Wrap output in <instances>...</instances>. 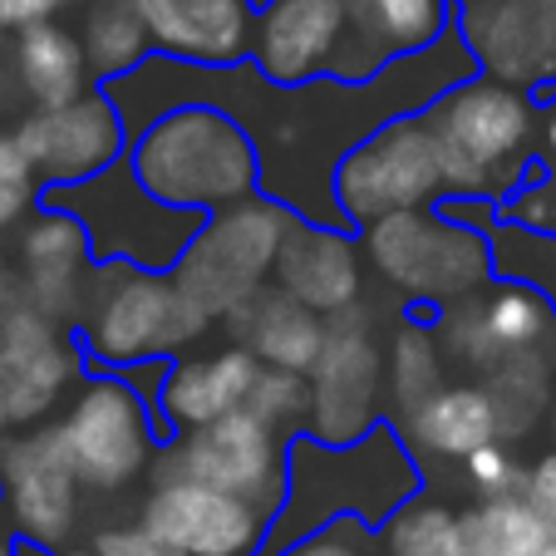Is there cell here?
<instances>
[{
    "instance_id": "obj_49",
    "label": "cell",
    "mask_w": 556,
    "mask_h": 556,
    "mask_svg": "<svg viewBox=\"0 0 556 556\" xmlns=\"http://www.w3.org/2000/svg\"><path fill=\"white\" fill-rule=\"evenodd\" d=\"M384 556H389V552H384Z\"/></svg>"
},
{
    "instance_id": "obj_47",
    "label": "cell",
    "mask_w": 556,
    "mask_h": 556,
    "mask_svg": "<svg viewBox=\"0 0 556 556\" xmlns=\"http://www.w3.org/2000/svg\"><path fill=\"white\" fill-rule=\"evenodd\" d=\"M532 556H556V536H546V542L542 546H536V552Z\"/></svg>"
},
{
    "instance_id": "obj_35",
    "label": "cell",
    "mask_w": 556,
    "mask_h": 556,
    "mask_svg": "<svg viewBox=\"0 0 556 556\" xmlns=\"http://www.w3.org/2000/svg\"><path fill=\"white\" fill-rule=\"evenodd\" d=\"M35 198H45L40 173H35V163L25 157L21 138H15V134H0V237L30 217Z\"/></svg>"
},
{
    "instance_id": "obj_41",
    "label": "cell",
    "mask_w": 556,
    "mask_h": 556,
    "mask_svg": "<svg viewBox=\"0 0 556 556\" xmlns=\"http://www.w3.org/2000/svg\"><path fill=\"white\" fill-rule=\"evenodd\" d=\"M25 305V286H21V271H11V266L0 262V326L11 320L15 311Z\"/></svg>"
},
{
    "instance_id": "obj_9",
    "label": "cell",
    "mask_w": 556,
    "mask_h": 556,
    "mask_svg": "<svg viewBox=\"0 0 556 556\" xmlns=\"http://www.w3.org/2000/svg\"><path fill=\"white\" fill-rule=\"evenodd\" d=\"M330 198L345 227H369L389 212L433 207L443 198V157L429 118L400 114L355 138L330 173Z\"/></svg>"
},
{
    "instance_id": "obj_24",
    "label": "cell",
    "mask_w": 556,
    "mask_h": 556,
    "mask_svg": "<svg viewBox=\"0 0 556 556\" xmlns=\"http://www.w3.org/2000/svg\"><path fill=\"white\" fill-rule=\"evenodd\" d=\"M11 64H15V85L30 99V109H60L70 99H79L85 89H94L85 40H79V30H70L60 21L15 30Z\"/></svg>"
},
{
    "instance_id": "obj_15",
    "label": "cell",
    "mask_w": 556,
    "mask_h": 556,
    "mask_svg": "<svg viewBox=\"0 0 556 556\" xmlns=\"http://www.w3.org/2000/svg\"><path fill=\"white\" fill-rule=\"evenodd\" d=\"M143 522L182 556H266L271 513L212 483L157 472L143 497Z\"/></svg>"
},
{
    "instance_id": "obj_17",
    "label": "cell",
    "mask_w": 556,
    "mask_h": 556,
    "mask_svg": "<svg viewBox=\"0 0 556 556\" xmlns=\"http://www.w3.org/2000/svg\"><path fill=\"white\" fill-rule=\"evenodd\" d=\"M478 74L532 89L556 74V0H488L458 15Z\"/></svg>"
},
{
    "instance_id": "obj_13",
    "label": "cell",
    "mask_w": 556,
    "mask_h": 556,
    "mask_svg": "<svg viewBox=\"0 0 556 556\" xmlns=\"http://www.w3.org/2000/svg\"><path fill=\"white\" fill-rule=\"evenodd\" d=\"M79 468L60 429H21L0 439V507L15 536L60 552L79 522Z\"/></svg>"
},
{
    "instance_id": "obj_31",
    "label": "cell",
    "mask_w": 556,
    "mask_h": 556,
    "mask_svg": "<svg viewBox=\"0 0 556 556\" xmlns=\"http://www.w3.org/2000/svg\"><path fill=\"white\" fill-rule=\"evenodd\" d=\"M389 556H463V513L429 493L404 497L379 527Z\"/></svg>"
},
{
    "instance_id": "obj_5",
    "label": "cell",
    "mask_w": 556,
    "mask_h": 556,
    "mask_svg": "<svg viewBox=\"0 0 556 556\" xmlns=\"http://www.w3.org/2000/svg\"><path fill=\"white\" fill-rule=\"evenodd\" d=\"M365 256L389 281V291H400L414 305H453L463 295L488 291V281L497 276L493 231L448 217L439 202L433 212L409 207L369 222Z\"/></svg>"
},
{
    "instance_id": "obj_40",
    "label": "cell",
    "mask_w": 556,
    "mask_h": 556,
    "mask_svg": "<svg viewBox=\"0 0 556 556\" xmlns=\"http://www.w3.org/2000/svg\"><path fill=\"white\" fill-rule=\"evenodd\" d=\"M64 5L74 0H0V30H30V25L60 21Z\"/></svg>"
},
{
    "instance_id": "obj_12",
    "label": "cell",
    "mask_w": 556,
    "mask_h": 556,
    "mask_svg": "<svg viewBox=\"0 0 556 556\" xmlns=\"http://www.w3.org/2000/svg\"><path fill=\"white\" fill-rule=\"evenodd\" d=\"M384 350L375 340L365 301H355L350 311L330 315L326 350L311 369V424H305V433H315L320 443L365 439L375 424H384Z\"/></svg>"
},
{
    "instance_id": "obj_7",
    "label": "cell",
    "mask_w": 556,
    "mask_h": 556,
    "mask_svg": "<svg viewBox=\"0 0 556 556\" xmlns=\"http://www.w3.org/2000/svg\"><path fill=\"white\" fill-rule=\"evenodd\" d=\"M70 448L79 483L94 493H118L134 478H143L157 463L163 443L173 439L157 404L128 375L99 369L74 384V400L64 419L54 424Z\"/></svg>"
},
{
    "instance_id": "obj_45",
    "label": "cell",
    "mask_w": 556,
    "mask_h": 556,
    "mask_svg": "<svg viewBox=\"0 0 556 556\" xmlns=\"http://www.w3.org/2000/svg\"><path fill=\"white\" fill-rule=\"evenodd\" d=\"M54 556H99V552H94V546H60Z\"/></svg>"
},
{
    "instance_id": "obj_18",
    "label": "cell",
    "mask_w": 556,
    "mask_h": 556,
    "mask_svg": "<svg viewBox=\"0 0 556 556\" xmlns=\"http://www.w3.org/2000/svg\"><path fill=\"white\" fill-rule=\"evenodd\" d=\"M94 247H89L85 222L70 207H54L40 198V212L21 231V286L25 305L54 315V320H79L85 291L94 281Z\"/></svg>"
},
{
    "instance_id": "obj_38",
    "label": "cell",
    "mask_w": 556,
    "mask_h": 556,
    "mask_svg": "<svg viewBox=\"0 0 556 556\" xmlns=\"http://www.w3.org/2000/svg\"><path fill=\"white\" fill-rule=\"evenodd\" d=\"M355 527L359 522H330L311 536H295L291 546H281V552H271V556H359Z\"/></svg>"
},
{
    "instance_id": "obj_32",
    "label": "cell",
    "mask_w": 556,
    "mask_h": 556,
    "mask_svg": "<svg viewBox=\"0 0 556 556\" xmlns=\"http://www.w3.org/2000/svg\"><path fill=\"white\" fill-rule=\"evenodd\" d=\"M493 266L507 281H527L556 305V237L546 227H517L497 222L493 227Z\"/></svg>"
},
{
    "instance_id": "obj_16",
    "label": "cell",
    "mask_w": 556,
    "mask_h": 556,
    "mask_svg": "<svg viewBox=\"0 0 556 556\" xmlns=\"http://www.w3.org/2000/svg\"><path fill=\"white\" fill-rule=\"evenodd\" d=\"M79 379H85V340L70 336V320L21 305L0 326V384L11 400L15 429L40 424Z\"/></svg>"
},
{
    "instance_id": "obj_25",
    "label": "cell",
    "mask_w": 556,
    "mask_h": 556,
    "mask_svg": "<svg viewBox=\"0 0 556 556\" xmlns=\"http://www.w3.org/2000/svg\"><path fill=\"white\" fill-rule=\"evenodd\" d=\"M79 40H85L94 85H114L153 54V35H148L134 0H89L85 21H79Z\"/></svg>"
},
{
    "instance_id": "obj_22",
    "label": "cell",
    "mask_w": 556,
    "mask_h": 556,
    "mask_svg": "<svg viewBox=\"0 0 556 556\" xmlns=\"http://www.w3.org/2000/svg\"><path fill=\"white\" fill-rule=\"evenodd\" d=\"M400 433L419 463H463L497 433V409L488 384H443L424 404L400 414Z\"/></svg>"
},
{
    "instance_id": "obj_2",
    "label": "cell",
    "mask_w": 556,
    "mask_h": 556,
    "mask_svg": "<svg viewBox=\"0 0 556 556\" xmlns=\"http://www.w3.org/2000/svg\"><path fill=\"white\" fill-rule=\"evenodd\" d=\"M128 168L153 198L202 217L266 192L256 134L212 104H182L143 124L128 143Z\"/></svg>"
},
{
    "instance_id": "obj_10",
    "label": "cell",
    "mask_w": 556,
    "mask_h": 556,
    "mask_svg": "<svg viewBox=\"0 0 556 556\" xmlns=\"http://www.w3.org/2000/svg\"><path fill=\"white\" fill-rule=\"evenodd\" d=\"M247 60L276 89L311 79H369L384 54L365 40L355 0H256V30Z\"/></svg>"
},
{
    "instance_id": "obj_28",
    "label": "cell",
    "mask_w": 556,
    "mask_h": 556,
    "mask_svg": "<svg viewBox=\"0 0 556 556\" xmlns=\"http://www.w3.org/2000/svg\"><path fill=\"white\" fill-rule=\"evenodd\" d=\"M355 21L384 60L433 45L453 25L448 0H355Z\"/></svg>"
},
{
    "instance_id": "obj_4",
    "label": "cell",
    "mask_w": 556,
    "mask_h": 556,
    "mask_svg": "<svg viewBox=\"0 0 556 556\" xmlns=\"http://www.w3.org/2000/svg\"><path fill=\"white\" fill-rule=\"evenodd\" d=\"M212 315L198 311L188 291L173 281V271H143V266L104 262L94 266V281L79 305V340L99 369L153 365L178 359L202 340Z\"/></svg>"
},
{
    "instance_id": "obj_44",
    "label": "cell",
    "mask_w": 556,
    "mask_h": 556,
    "mask_svg": "<svg viewBox=\"0 0 556 556\" xmlns=\"http://www.w3.org/2000/svg\"><path fill=\"white\" fill-rule=\"evenodd\" d=\"M15 556H54V552H50V546H35V542H21V546H15Z\"/></svg>"
},
{
    "instance_id": "obj_39",
    "label": "cell",
    "mask_w": 556,
    "mask_h": 556,
    "mask_svg": "<svg viewBox=\"0 0 556 556\" xmlns=\"http://www.w3.org/2000/svg\"><path fill=\"white\" fill-rule=\"evenodd\" d=\"M522 497L536 507V517L546 522V532L556 536V448H546L542 458L527 468L522 478Z\"/></svg>"
},
{
    "instance_id": "obj_20",
    "label": "cell",
    "mask_w": 556,
    "mask_h": 556,
    "mask_svg": "<svg viewBox=\"0 0 556 556\" xmlns=\"http://www.w3.org/2000/svg\"><path fill=\"white\" fill-rule=\"evenodd\" d=\"M256 375H262V359L242 340L222 350H202V355L198 350H182L163 369V384H157L153 404L163 414V424H168V433L202 429V424L222 419V414L247 409Z\"/></svg>"
},
{
    "instance_id": "obj_29",
    "label": "cell",
    "mask_w": 556,
    "mask_h": 556,
    "mask_svg": "<svg viewBox=\"0 0 556 556\" xmlns=\"http://www.w3.org/2000/svg\"><path fill=\"white\" fill-rule=\"evenodd\" d=\"M443 340H439V326H424V320H404L394 330L384 350V379H389V400L394 409L409 414L414 404H424L433 389H443Z\"/></svg>"
},
{
    "instance_id": "obj_42",
    "label": "cell",
    "mask_w": 556,
    "mask_h": 556,
    "mask_svg": "<svg viewBox=\"0 0 556 556\" xmlns=\"http://www.w3.org/2000/svg\"><path fill=\"white\" fill-rule=\"evenodd\" d=\"M15 546H21V536H15L11 517H5V507H0V556H15Z\"/></svg>"
},
{
    "instance_id": "obj_11",
    "label": "cell",
    "mask_w": 556,
    "mask_h": 556,
    "mask_svg": "<svg viewBox=\"0 0 556 556\" xmlns=\"http://www.w3.org/2000/svg\"><path fill=\"white\" fill-rule=\"evenodd\" d=\"M286 453H291L286 433H276L252 409H237L202 429L173 433L157 453V472L198 478V483L237 493L276 517V507L286 503Z\"/></svg>"
},
{
    "instance_id": "obj_34",
    "label": "cell",
    "mask_w": 556,
    "mask_h": 556,
    "mask_svg": "<svg viewBox=\"0 0 556 556\" xmlns=\"http://www.w3.org/2000/svg\"><path fill=\"white\" fill-rule=\"evenodd\" d=\"M247 409H252L256 419L271 424L276 433L295 439V433H305V424H311V375L262 365L252 400H247Z\"/></svg>"
},
{
    "instance_id": "obj_8",
    "label": "cell",
    "mask_w": 556,
    "mask_h": 556,
    "mask_svg": "<svg viewBox=\"0 0 556 556\" xmlns=\"http://www.w3.org/2000/svg\"><path fill=\"white\" fill-rule=\"evenodd\" d=\"M45 202L70 207L74 217L85 222L99 266L124 262V266H143V271H173L182 247L192 242V231L202 227V212L153 198L134 178L128 157L104 168L99 178L70 182V188H45Z\"/></svg>"
},
{
    "instance_id": "obj_27",
    "label": "cell",
    "mask_w": 556,
    "mask_h": 556,
    "mask_svg": "<svg viewBox=\"0 0 556 556\" xmlns=\"http://www.w3.org/2000/svg\"><path fill=\"white\" fill-rule=\"evenodd\" d=\"M546 536L552 532L522 493L478 497L463 513V556H532Z\"/></svg>"
},
{
    "instance_id": "obj_1",
    "label": "cell",
    "mask_w": 556,
    "mask_h": 556,
    "mask_svg": "<svg viewBox=\"0 0 556 556\" xmlns=\"http://www.w3.org/2000/svg\"><path fill=\"white\" fill-rule=\"evenodd\" d=\"M419 493V458L394 424H375L355 443H320L295 433L286 453V503L271 517L266 556L330 522L384 527V517Z\"/></svg>"
},
{
    "instance_id": "obj_14",
    "label": "cell",
    "mask_w": 556,
    "mask_h": 556,
    "mask_svg": "<svg viewBox=\"0 0 556 556\" xmlns=\"http://www.w3.org/2000/svg\"><path fill=\"white\" fill-rule=\"evenodd\" d=\"M15 138L45 188H70V182L99 178L104 168L124 163L134 128H128L124 109L114 104V94L94 85L60 109H30L15 124Z\"/></svg>"
},
{
    "instance_id": "obj_37",
    "label": "cell",
    "mask_w": 556,
    "mask_h": 556,
    "mask_svg": "<svg viewBox=\"0 0 556 556\" xmlns=\"http://www.w3.org/2000/svg\"><path fill=\"white\" fill-rule=\"evenodd\" d=\"M94 552L99 556H182L168 536H157L148 522H134V527H104L94 536Z\"/></svg>"
},
{
    "instance_id": "obj_19",
    "label": "cell",
    "mask_w": 556,
    "mask_h": 556,
    "mask_svg": "<svg viewBox=\"0 0 556 556\" xmlns=\"http://www.w3.org/2000/svg\"><path fill=\"white\" fill-rule=\"evenodd\" d=\"M276 286L301 305L320 311L326 320L350 311L365 291V256L345 222H320L295 212L281 256H276Z\"/></svg>"
},
{
    "instance_id": "obj_3",
    "label": "cell",
    "mask_w": 556,
    "mask_h": 556,
    "mask_svg": "<svg viewBox=\"0 0 556 556\" xmlns=\"http://www.w3.org/2000/svg\"><path fill=\"white\" fill-rule=\"evenodd\" d=\"M424 118L439 138L443 198L497 202L503 207V198L517 192L527 143L536 134L532 94L503 85L493 74H472V79L433 99Z\"/></svg>"
},
{
    "instance_id": "obj_26",
    "label": "cell",
    "mask_w": 556,
    "mask_h": 556,
    "mask_svg": "<svg viewBox=\"0 0 556 556\" xmlns=\"http://www.w3.org/2000/svg\"><path fill=\"white\" fill-rule=\"evenodd\" d=\"M483 301V320L493 330L497 350L507 355H542L546 345L556 340V305L546 301L536 286L527 281H497L488 291H478Z\"/></svg>"
},
{
    "instance_id": "obj_36",
    "label": "cell",
    "mask_w": 556,
    "mask_h": 556,
    "mask_svg": "<svg viewBox=\"0 0 556 556\" xmlns=\"http://www.w3.org/2000/svg\"><path fill=\"white\" fill-rule=\"evenodd\" d=\"M458 468H463V483H468L478 497L522 493V478H527V468L517 463V453H513V443H507V439L483 443V448L468 453V458H463Z\"/></svg>"
},
{
    "instance_id": "obj_46",
    "label": "cell",
    "mask_w": 556,
    "mask_h": 556,
    "mask_svg": "<svg viewBox=\"0 0 556 556\" xmlns=\"http://www.w3.org/2000/svg\"><path fill=\"white\" fill-rule=\"evenodd\" d=\"M546 148L556 153V109H552V118H546Z\"/></svg>"
},
{
    "instance_id": "obj_23",
    "label": "cell",
    "mask_w": 556,
    "mask_h": 556,
    "mask_svg": "<svg viewBox=\"0 0 556 556\" xmlns=\"http://www.w3.org/2000/svg\"><path fill=\"white\" fill-rule=\"evenodd\" d=\"M231 336L242 340L262 365L271 369H295V375H311L320 350H326L330 320L311 305H301L295 295H286L281 286H266L237 315H227Z\"/></svg>"
},
{
    "instance_id": "obj_6",
    "label": "cell",
    "mask_w": 556,
    "mask_h": 556,
    "mask_svg": "<svg viewBox=\"0 0 556 556\" xmlns=\"http://www.w3.org/2000/svg\"><path fill=\"white\" fill-rule=\"evenodd\" d=\"M291 222L295 212L271 192H252L222 212H207L202 227L192 231V242L182 247L173 281L198 301V311H207L212 320H227L256 291L271 286Z\"/></svg>"
},
{
    "instance_id": "obj_43",
    "label": "cell",
    "mask_w": 556,
    "mask_h": 556,
    "mask_svg": "<svg viewBox=\"0 0 556 556\" xmlns=\"http://www.w3.org/2000/svg\"><path fill=\"white\" fill-rule=\"evenodd\" d=\"M15 429V414H11V400H5V384H0V439Z\"/></svg>"
},
{
    "instance_id": "obj_48",
    "label": "cell",
    "mask_w": 556,
    "mask_h": 556,
    "mask_svg": "<svg viewBox=\"0 0 556 556\" xmlns=\"http://www.w3.org/2000/svg\"><path fill=\"white\" fill-rule=\"evenodd\" d=\"M468 5H488V0H468Z\"/></svg>"
},
{
    "instance_id": "obj_33",
    "label": "cell",
    "mask_w": 556,
    "mask_h": 556,
    "mask_svg": "<svg viewBox=\"0 0 556 556\" xmlns=\"http://www.w3.org/2000/svg\"><path fill=\"white\" fill-rule=\"evenodd\" d=\"M433 326H439L443 355L458 359L463 369H478V375H488V369L503 365V350H497L493 330H488L483 301H478V295H463V301L443 305V320H433Z\"/></svg>"
},
{
    "instance_id": "obj_30",
    "label": "cell",
    "mask_w": 556,
    "mask_h": 556,
    "mask_svg": "<svg viewBox=\"0 0 556 556\" xmlns=\"http://www.w3.org/2000/svg\"><path fill=\"white\" fill-rule=\"evenodd\" d=\"M488 394L497 409V433L522 439L542 424L552 404V365L546 355H507L497 369H488Z\"/></svg>"
},
{
    "instance_id": "obj_21",
    "label": "cell",
    "mask_w": 556,
    "mask_h": 556,
    "mask_svg": "<svg viewBox=\"0 0 556 556\" xmlns=\"http://www.w3.org/2000/svg\"><path fill=\"white\" fill-rule=\"evenodd\" d=\"M153 54L188 64H242L252 54L256 0H134Z\"/></svg>"
}]
</instances>
